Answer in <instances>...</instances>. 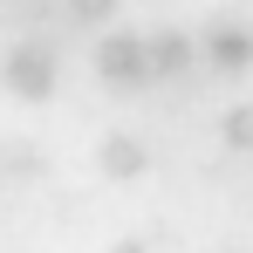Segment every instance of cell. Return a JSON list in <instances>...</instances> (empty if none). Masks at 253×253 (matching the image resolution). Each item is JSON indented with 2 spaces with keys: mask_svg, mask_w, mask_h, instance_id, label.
Here are the masks:
<instances>
[{
  "mask_svg": "<svg viewBox=\"0 0 253 253\" xmlns=\"http://www.w3.org/2000/svg\"><path fill=\"white\" fill-rule=\"evenodd\" d=\"M199 55H206L219 76H247V69H253V28L233 21V14H212L206 35H199Z\"/></svg>",
  "mask_w": 253,
  "mask_h": 253,
  "instance_id": "obj_1",
  "label": "cell"
},
{
  "mask_svg": "<svg viewBox=\"0 0 253 253\" xmlns=\"http://www.w3.org/2000/svg\"><path fill=\"white\" fill-rule=\"evenodd\" d=\"M0 76H7V89H14L21 103H48V96H55V55L35 48V42H21V48H7Z\"/></svg>",
  "mask_w": 253,
  "mask_h": 253,
  "instance_id": "obj_2",
  "label": "cell"
},
{
  "mask_svg": "<svg viewBox=\"0 0 253 253\" xmlns=\"http://www.w3.org/2000/svg\"><path fill=\"white\" fill-rule=\"evenodd\" d=\"M96 76L110 89H144L151 83V55H144V35H110L96 48Z\"/></svg>",
  "mask_w": 253,
  "mask_h": 253,
  "instance_id": "obj_3",
  "label": "cell"
},
{
  "mask_svg": "<svg viewBox=\"0 0 253 253\" xmlns=\"http://www.w3.org/2000/svg\"><path fill=\"white\" fill-rule=\"evenodd\" d=\"M144 55H151V83H158V76H185V69L199 62V42H192L185 28H158V35L144 42Z\"/></svg>",
  "mask_w": 253,
  "mask_h": 253,
  "instance_id": "obj_4",
  "label": "cell"
},
{
  "mask_svg": "<svg viewBox=\"0 0 253 253\" xmlns=\"http://www.w3.org/2000/svg\"><path fill=\"white\" fill-rule=\"evenodd\" d=\"M96 165H103V178H144V165H151V151L137 144V137H103V151H96Z\"/></svg>",
  "mask_w": 253,
  "mask_h": 253,
  "instance_id": "obj_5",
  "label": "cell"
},
{
  "mask_svg": "<svg viewBox=\"0 0 253 253\" xmlns=\"http://www.w3.org/2000/svg\"><path fill=\"white\" fill-rule=\"evenodd\" d=\"M0 178H42V151L7 144V151H0Z\"/></svg>",
  "mask_w": 253,
  "mask_h": 253,
  "instance_id": "obj_6",
  "label": "cell"
},
{
  "mask_svg": "<svg viewBox=\"0 0 253 253\" xmlns=\"http://www.w3.org/2000/svg\"><path fill=\"white\" fill-rule=\"evenodd\" d=\"M226 144H233V151H253V103L226 110Z\"/></svg>",
  "mask_w": 253,
  "mask_h": 253,
  "instance_id": "obj_7",
  "label": "cell"
},
{
  "mask_svg": "<svg viewBox=\"0 0 253 253\" xmlns=\"http://www.w3.org/2000/svg\"><path fill=\"white\" fill-rule=\"evenodd\" d=\"M69 14H76V21H110L117 0H69Z\"/></svg>",
  "mask_w": 253,
  "mask_h": 253,
  "instance_id": "obj_8",
  "label": "cell"
},
{
  "mask_svg": "<svg viewBox=\"0 0 253 253\" xmlns=\"http://www.w3.org/2000/svg\"><path fill=\"white\" fill-rule=\"evenodd\" d=\"M110 253H151V247H144V240H117Z\"/></svg>",
  "mask_w": 253,
  "mask_h": 253,
  "instance_id": "obj_9",
  "label": "cell"
}]
</instances>
